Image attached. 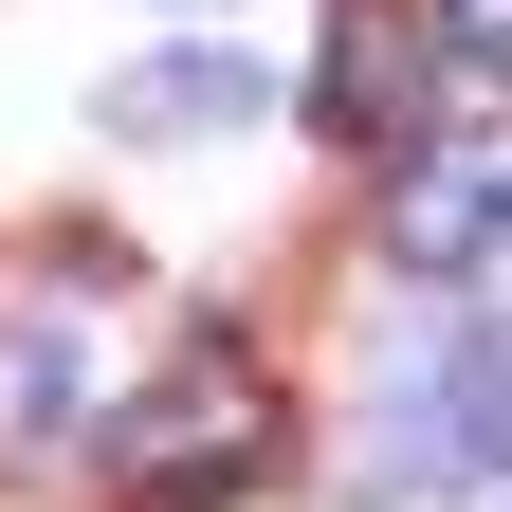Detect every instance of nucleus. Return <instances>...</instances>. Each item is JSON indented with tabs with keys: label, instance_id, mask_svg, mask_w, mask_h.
I'll use <instances>...</instances> for the list:
<instances>
[{
	"label": "nucleus",
	"instance_id": "obj_1",
	"mask_svg": "<svg viewBox=\"0 0 512 512\" xmlns=\"http://www.w3.org/2000/svg\"><path fill=\"white\" fill-rule=\"evenodd\" d=\"M275 439H293L275 366L220 330V348H183L147 403L110 421V494H128V512H220V494H256V476H275Z\"/></svg>",
	"mask_w": 512,
	"mask_h": 512
},
{
	"label": "nucleus",
	"instance_id": "obj_4",
	"mask_svg": "<svg viewBox=\"0 0 512 512\" xmlns=\"http://www.w3.org/2000/svg\"><path fill=\"white\" fill-rule=\"evenodd\" d=\"M311 128H330V147H366V165H403V147H421V37L348 0L330 55H311Z\"/></svg>",
	"mask_w": 512,
	"mask_h": 512
},
{
	"label": "nucleus",
	"instance_id": "obj_3",
	"mask_svg": "<svg viewBox=\"0 0 512 512\" xmlns=\"http://www.w3.org/2000/svg\"><path fill=\"white\" fill-rule=\"evenodd\" d=\"M494 238H512V147L421 128V147L384 165V256H403V275H494Z\"/></svg>",
	"mask_w": 512,
	"mask_h": 512
},
{
	"label": "nucleus",
	"instance_id": "obj_7",
	"mask_svg": "<svg viewBox=\"0 0 512 512\" xmlns=\"http://www.w3.org/2000/svg\"><path fill=\"white\" fill-rule=\"evenodd\" d=\"M439 55H458V74H494V92H512V0H439Z\"/></svg>",
	"mask_w": 512,
	"mask_h": 512
},
{
	"label": "nucleus",
	"instance_id": "obj_5",
	"mask_svg": "<svg viewBox=\"0 0 512 512\" xmlns=\"http://www.w3.org/2000/svg\"><path fill=\"white\" fill-rule=\"evenodd\" d=\"M110 128H147V147H165V128H256V74H238V55H147V74L110 92Z\"/></svg>",
	"mask_w": 512,
	"mask_h": 512
},
{
	"label": "nucleus",
	"instance_id": "obj_6",
	"mask_svg": "<svg viewBox=\"0 0 512 512\" xmlns=\"http://www.w3.org/2000/svg\"><path fill=\"white\" fill-rule=\"evenodd\" d=\"M74 403V311L55 330H0V421H55Z\"/></svg>",
	"mask_w": 512,
	"mask_h": 512
},
{
	"label": "nucleus",
	"instance_id": "obj_2",
	"mask_svg": "<svg viewBox=\"0 0 512 512\" xmlns=\"http://www.w3.org/2000/svg\"><path fill=\"white\" fill-rule=\"evenodd\" d=\"M494 439H512V366H494V330H439L403 384L366 403V494H458V476H494Z\"/></svg>",
	"mask_w": 512,
	"mask_h": 512
}]
</instances>
